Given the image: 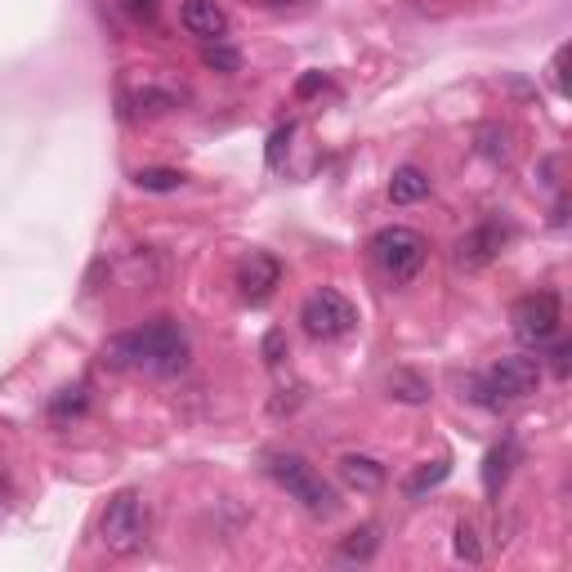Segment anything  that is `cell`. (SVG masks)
<instances>
[{
    "label": "cell",
    "instance_id": "484cf974",
    "mask_svg": "<svg viewBox=\"0 0 572 572\" xmlns=\"http://www.w3.org/2000/svg\"><path fill=\"white\" fill-rule=\"evenodd\" d=\"M322 85H327V76H322V72H313V76H304V81L295 85V94H313V90H322Z\"/></svg>",
    "mask_w": 572,
    "mask_h": 572
},
{
    "label": "cell",
    "instance_id": "d4e9b609",
    "mask_svg": "<svg viewBox=\"0 0 572 572\" xmlns=\"http://www.w3.org/2000/svg\"><path fill=\"white\" fill-rule=\"evenodd\" d=\"M564 63H568V45H559V50H555V63H550V81H555V90H559V94H568Z\"/></svg>",
    "mask_w": 572,
    "mask_h": 572
},
{
    "label": "cell",
    "instance_id": "8992f818",
    "mask_svg": "<svg viewBox=\"0 0 572 572\" xmlns=\"http://www.w3.org/2000/svg\"><path fill=\"white\" fill-rule=\"evenodd\" d=\"M300 322L313 340H340L358 327V309L340 291L322 286V291H313L309 300L300 304Z\"/></svg>",
    "mask_w": 572,
    "mask_h": 572
},
{
    "label": "cell",
    "instance_id": "6da1fadb",
    "mask_svg": "<svg viewBox=\"0 0 572 572\" xmlns=\"http://www.w3.org/2000/svg\"><path fill=\"white\" fill-rule=\"evenodd\" d=\"M103 362L117 371H148V376H179L188 367V336L179 322L157 318L139 331H121L103 345Z\"/></svg>",
    "mask_w": 572,
    "mask_h": 572
},
{
    "label": "cell",
    "instance_id": "3957f363",
    "mask_svg": "<svg viewBox=\"0 0 572 572\" xmlns=\"http://www.w3.org/2000/svg\"><path fill=\"white\" fill-rule=\"evenodd\" d=\"M264 470H269V479L278 483L286 497L300 501L304 510H313V514H331V510H336V492H331V483L322 479V474L313 470L304 456H295V452H273L269 461H264Z\"/></svg>",
    "mask_w": 572,
    "mask_h": 572
},
{
    "label": "cell",
    "instance_id": "ba28073f",
    "mask_svg": "<svg viewBox=\"0 0 572 572\" xmlns=\"http://www.w3.org/2000/svg\"><path fill=\"white\" fill-rule=\"evenodd\" d=\"M278 286H282V264H278V255L251 251L242 264H237V291H242L251 304H264L273 291H278Z\"/></svg>",
    "mask_w": 572,
    "mask_h": 572
},
{
    "label": "cell",
    "instance_id": "5bb4252c",
    "mask_svg": "<svg viewBox=\"0 0 572 572\" xmlns=\"http://www.w3.org/2000/svg\"><path fill=\"white\" fill-rule=\"evenodd\" d=\"M385 389H389V398H398V403H412V407L429 403V394H434L421 371H389Z\"/></svg>",
    "mask_w": 572,
    "mask_h": 572
},
{
    "label": "cell",
    "instance_id": "d6986e66",
    "mask_svg": "<svg viewBox=\"0 0 572 572\" xmlns=\"http://www.w3.org/2000/svg\"><path fill=\"white\" fill-rule=\"evenodd\" d=\"M479 152L488 161H510V130L505 126H483L479 130Z\"/></svg>",
    "mask_w": 572,
    "mask_h": 572
},
{
    "label": "cell",
    "instance_id": "277c9868",
    "mask_svg": "<svg viewBox=\"0 0 572 572\" xmlns=\"http://www.w3.org/2000/svg\"><path fill=\"white\" fill-rule=\"evenodd\" d=\"M425 255H429V246L416 228L394 224L371 237V260H376V269L385 273L389 282H412L416 273L425 269Z\"/></svg>",
    "mask_w": 572,
    "mask_h": 572
},
{
    "label": "cell",
    "instance_id": "52a82bcc",
    "mask_svg": "<svg viewBox=\"0 0 572 572\" xmlns=\"http://www.w3.org/2000/svg\"><path fill=\"white\" fill-rule=\"evenodd\" d=\"M514 322V336L523 345H546V340L559 336V322H564V304H559L555 291H537V295H523L510 313Z\"/></svg>",
    "mask_w": 572,
    "mask_h": 572
},
{
    "label": "cell",
    "instance_id": "ac0fdd59",
    "mask_svg": "<svg viewBox=\"0 0 572 572\" xmlns=\"http://www.w3.org/2000/svg\"><path fill=\"white\" fill-rule=\"evenodd\" d=\"M452 550H456V559H465V564H479V559H483V541H479V528H474L470 519H461V523H456Z\"/></svg>",
    "mask_w": 572,
    "mask_h": 572
},
{
    "label": "cell",
    "instance_id": "8fae6325",
    "mask_svg": "<svg viewBox=\"0 0 572 572\" xmlns=\"http://www.w3.org/2000/svg\"><path fill=\"white\" fill-rule=\"evenodd\" d=\"M340 479H345L354 492H380L385 488V465H380L376 456L349 452V456H340Z\"/></svg>",
    "mask_w": 572,
    "mask_h": 572
},
{
    "label": "cell",
    "instance_id": "7402d4cb",
    "mask_svg": "<svg viewBox=\"0 0 572 572\" xmlns=\"http://www.w3.org/2000/svg\"><path fill=\"white\" fill-rule=\"evenodd\" d=\"M202 63H206V68H215V72H237V68H242V54L228 50L224 41H211L202 50Z\"/></svg>",
    "mask_w": 572,
    "mask_h": 572
},
{
    "label": "cell",
    "instance_id": "4fadbf2b",
    "mask_svg": "<svg viewBox=\"0 0 572 572\" xmlns=\"http://www.w3.org/2000/svg\"><path fill=\"white\" fill-rule=\"evenodd\" d=\"M514 438H505V443H497L488 456H483V492L488 497H501L505 479H510V465H514Z\"/></svg>",
    "mask_w": 572,
    "mask_h": 572
},
{
    "label": "cell",
    "instance_id": "7a4b0ae2",
    "mask_svg": "<svg viewBox=\"0 0 572 572\" xmlns=\"http://www.w3.org/2000/svg\"><path fill=\"white\" fill-rule=\"evenodd\" d=\"M99 541L112 555H139L148 541V501L139 488H121L99 514Z\"/></svg>",
    "mask_w": 572,
    "mask_h": 572
},
{
    "label": "cell",
    "instance_id": "603a6c76",
    "mask_svg": "<svg viewBox=\"0 0 572 572\" xmlns=\"http://www.w3.org/2000/svg\"><path fill=\"white\" fill-rule=\"evenodd\" d=\"M291 139H295V126H291V121H286V126H278V130L269 135V166H273V170L282 166V152L291 148Z\"/></svg>",
    "mask_w": 572,
    "mask_h": 572
},
{
    "label": "cell",
    "instance_id": "7c38bea8",
    "mask_svg": "<svg viewBox=\"0 0 572 572\" xmlns=\"http://www.w3.org/2000/svg\"><path fill=\"white\" fill-rule=\"evenodd\" d=\"M429 197V175L421 166H398L389 179V202L394 206H416Z\"/></svg>",
    "mask_w": 572,
    "mask_h": 572
},
{
    "label": "cell",
    "instance_id": "44dd1931",
    "mask_svg": "<svg viewBox=\"0 0 572 572\" xmlns=\"http://www.w3.org/2000/svg\"><path fill=\"white\" fill-rule=\"evenodd\" d=\"M179 99H184L179 90H157V85H143V90L135 94V103H139L143 112H166V108H179Z\"/></svg>",
    "mask_w": 572,
    "mask_h": 572
},
{
    "label": "cell",
    "instance_id": "83f0119b",
    "mask_svg": "<svg viewBox=\"0 0 572 572\" xmlns=\"http://www.w3.org/2000/svg\"><path fill=\"white\" fill-rule=\"evenodd\" d=\"M260 5H295V0H260Z\"/></svg>",
    "mask_w": 572,
    "mask_h": 572
},
{
    "label": "cell",
    "instance_id": "9a60e30c",
    "mask_svg": "<svg viewBox=\"0 0 572 572\" xmlns=\"http://www.w3.org/2000/svg\"><path fill=\"white\" fill-rule=\"evenodd\" d=\"M135 184L143 193H179V188L188 184V175L175 166H143V170H135Z\"/></svg>",
    "mask_w": 572,
    "mask_h": 572
},
{
    "label": "cell",
    "instance_id": "ffe728a7",
    "mask_svg": "<svg viewBox=\"0 0 572 572\" xmlns=\"http://www.w3.org/2000/svg\"><path fill=\"white\" fill-rule=\"evenodd\" d=\"M85 403H90V389H85V385L63 389V394L50 403V416H54V421H68V416H81L85 412Z\"/></svg>",
    "mask_w": 572,
    "mask_h": 572
},
{
    "label": "cell",
    "instance_id": "2e32d148",
    "mask_svg": "<svg viewBox=\"0 0 572 572\" xmlns=\"http://www.w3.org/2000/svg\"><path fill=\"white\" fill-rule=\"evenodd\" d=\"M376 550H380V532L371 528V523L367 528H354L345 541H340V559H349V564H367Z\"/></svg>",
    "mask_w": 572,
    "mask_h": 572
},
{
    "label": "cell",
    "instance_id": "cb8c5ba5",
    "mask_svg": "<svg viewBox=\"0 0 572 572\" xmlns=\"http://www.w3.org/2000/svg\"><path fill=\"white\" fill-rule=\"evenodd\" d=\"M282 358H286V336H282V331H269V336H264V362L278 367Z\"/></svg>",
    "mask_w": 572,
    "mask_h": 572
},
{
    "label": "cell",
    "instance_id": "5b68a950",
    "mask_svg": "<svg viewBox=\"0 0 572 572\" xmlns=\"http://www.w3.org/2000/svg\"><path fill=\"white\" fill-rule=\"evenodd\" d=\"M537 385H541V358L510 354V358L492 362L488 376L479 380V403L497 407L501 398H528V394H537Z\"/></svg>",
    "mask_w": 572,
    "mask_h": 572
},
{
    "label": "cell",
    "instance_id": "30bf717a",
    "mask_svg": "<svg viewBox=\"0 0 572 572\" xmlns=\"http://www.w3.org/2000/svg\"><path fill=\"white\" fill-rule=\"evenodd\" d=\"M179 23H184L188 36H197V41H224L228 36V14L215 5V0H184V9H179Z\"/></svg>",
    "mask_w": 572,
    "mask_h": 572
},
{
    "label": "cell",
    "instance_id": "e0dca14e",
    "mask_svg": "<svg viewBox=\"0 0 572 572\" xmlns=\"http://www.w3.org/2000/svg\"><path fill=\"white\" fill-rule=\"evenodd\" d=\"M447 474H452V461H434V465H421V470H416L412 479L403 483V492H407V497H425V492H434L438 483L447 479Z\"/></svg>",
    "mask_w": 572,
    "mask_h": 572
},
{
    "label": "cell",
    "instance_id": "4316f807",
    "mask_svg": "<svg viewBox=\"0 0 572 572\" xmlns=\"http://www.w3.org/2000/svg\"><path fill=\"white\" fill-rule=\"evenodd\" d=\"M550 358H555V376H568V358H572V349H568V345H555V354H550Z\"/></svg>",
    "mask_w": 572,
    "mask_h": 572
},
{
    "label": "cell",
    "instance_id": "9c48e42d",
    "mask_svg": "<svg viewBox=\"0 0 572 572\" xmlns=\"http://www.w3.org/2000/svg\"><path fill=\"white\" fill-rule=\"evenodd\" d=\"M505 228L501 224H479V228H470V233L456 242V264L461 269H483V264H492L501 255V246H505Z\"/></svg>",
    "mask_w": 572,
    "mask_h": 572
}]
</instances>
